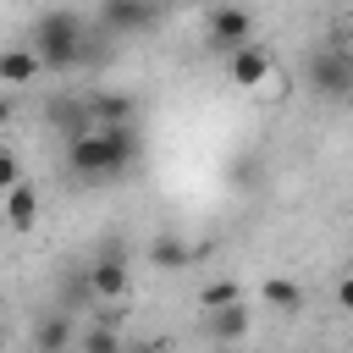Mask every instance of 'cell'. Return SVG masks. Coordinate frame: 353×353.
Listing matches in <instances>:
<instances>
[{"label":"cell","instance_id":"6da1fadb","mask_svg":"<svg viewBox=\"0 0 353 353\" xmlns=\"http://www.w3.org/2000/svg\"><path fill=\"white\" fill-rule=\"evenodd\" d=\"M138 160V127L132 121H94L88 132L66 138V165L83 182H116Z\"/></svg>","mask_w":353,"mask_h":353},{"label":"cell","instance_id":"7a4b0ae2","mask_svg":"<svg viewBox=\"0 0 353 353\" xmlns=\"http://www.w3.org/2000/svg\"><path fill=\"white\" fill-rule=\"evenodd\" d=\"M33 50L44 55V72H66L77 61H88V33L77 11H44L33 28Z\"/></svg>","mask_w":353,"mask_h":353},{"label":"cell","instance_id":"3957f363","mask_svg":"<svg viewBox=\"0 0 353 353\" xmlns=\"http://www.w3.org/2000/svg\"><path fill=\"white\" fill-rule=\"evenodd\" d=\"M309 88H314L320 99H342V94H353V55L336 50V44H320V50L309 55Z\"/></svg>","mask_w":353,"mask_h":353},{"label":"cell","instance_id":"277c9868","mask_svg":"<svg viewBox=\"0 0 353 353\" xmlns=\"http://www.w3.org/2000/svg\"><path fill=\"white\" fill-rule=\"evenodd\" d=\"M88 292H94L99 303H121V298L132 292V259H127L121 248H105V254L88 265Z\"/></svg>","mask_w":353,"mask_h":353},{"label":"cell","instance_id":"5b68a950","mask_svg":"<svg viewBox=\"0 0 353 353\" xmlns=\"http://www.w3.org/2000/svg\"><path fill=\"white\" fill-rule=\"evenodd\" d=\"M270 66H276V55H270V44H259V39H248V44H237V50H226V77H232L237 88H259Z\"/></svg>","mask_w":353,"mask_h":353},{"label":"cell","instance_id":"8992f818","mask_svg":"<svg viewBox=\"0 0 353 353\" xmlns=\"http://www.w3.org/2000/svg\"><path fill=\"white\" fill-rule=\"evenodd\" d=\"M0 221H6L11 232H33V226H39V188H33L28 176L0 193Z\"/></svg>","mask_w":353,"mask_h":353},{"label":"cell","instance_id":"52a82bcc","mask_svg":"<svg viewBox=\"0 0 353 353\" xmlns=\"http://www.w3.org/2000/svg\"><path fill=\"white\" fill-rule=\"evenodd\" d=\"M110 33H149L154 28V0H105L99 6Z\"/></svg>","mask_w":353,"mask_h":353},{"label":"cell","instance_id":"ba28073f","mask_svg":"<svg viewBox=\"0 0 353 353\" xmlns=\"http://www.w3.org/2000/svg\"><path fill=\"white\" fill-rule=\"evenodd\" d=\"M39 72H44V55H39L33 44H6V50H0V83H6V88H28Z\"/></svg>","mask_w":353,"mask_h":353},{"label":"cell","instance_id":"9c48e42d","mask_svg":"<svg viewBox=\"0 0 353 353\" xmlns=\"http://www.w3.org/2000/svg\"><path fill=\"white\" fill-rule=\"evenodd\" d=\"M210 39H215L221 50H237V44L254 39V17H248L243 6H221V11L210 17Z\"/></svg>","mask_w":353,"mask_h":353},{"label":"cell","instance_id":"30bf717a","mask_svg":"<svg viewBox=\"0 0 353 353\" xmlns=\"http://www.w3.org/2000/svg\"><path fill=\"white\" fill-rule=\"evenodd\" d=\"M243 331H248V309H243L237 298L210 309V336H226V342H232V336H243Z\"/></svg>","mask_w":353,"mask_h":353},{"label":"cell","instance_id":"8fae6325","mask_svg":"<svg viewBox=\"0 0 353 353\" xmlns=\"http://www.w3.org/2000/svg\"><path fill=\"white\" fill-rule=\"evenodd\" d=\"M88 110H94V121H138V99H127V94H94Z\"/></svg>","mask_w":353,"mask_h":353},{"label":"cell","instance_id":"7c38bea8","mask_svg":"<svg viewBox=\"0 0 353 353\" xmlns=\"http://www.w3.org/2000/svg\"><path fill=\"white\" fill-rule=\"evenodd\" d=\"M149 265L154 270H182L188 265V243L182 237H154L149 243Z\"/></svg>","mask_w":353,"mask_h":353},{"label":"cell","instance_id":"4fadbf2b","mask_svg":"<svg viewBox=\"0 0 353 353\" xmlns=\"http://www.w3.org/2000/svg\"><path fill=\"white\" fill-rule=\"evenodd\" d=\"M265 309H276V314H298V309H303V292H298L292 281L276 276V281H265Z\"/></svg>","mask_w":353,"mask_h":353},{"label":"cell","instance_id":"5bb4252c","mask_svg":"<svg viewBox=\"0 0 353 353\" xmlns=\"http://www.w3.org/2000/svg\"><path fill=\"white\" fill-rule=\"evenodd\" d=\"M33 342H39V347H66V342H72V331H66V320H39Z\"/></svg>","mask_w":353,"mask_h":353},{"label":"cell","instance_id":"9a60e30c","mask_svg":"<svg viewBox=\"0 0 353 353\" xmlns=\"http://www.w3.org/2000/svg\"><path fill=\"white\" fill-rule=\"evenodd\" d=\"M287 88H292V83H287V72H281V66H270V72H265V83H259L254 94H265V99H287Z\"/></svg>","mask_w":353,"mask_h":353},{"label":"cell","instance_id":"2e32d148","mask_svg":"<svg viewBox=\"0 0 353 353\" xmlns=\"http://www.w3.org/2000/svg\"><path fill=\"white\" fill-rule=\"evenodd\" d=\"M11 182H22V160H17L11 149H0V193H6Z\"/></svg>","mask_w":353,"mask_h":353},{"label":"cell","instance_id":"e0dca14e","mask_svg":"<svg viewBox=\"0 0 353 353\" xmlns=\"http://www.w3.org/2000/svg\"><path fill=\"white\" fill-rule=\"evenodd\" d=\"M232 298H237V287H226V281H221V287H204V309H215V303H232Z\"/></svg>","mask_w":353,"mask_h":353},{"label":"cell","instance_id":"ac0fdd59","mask_svg":"<svg viewBox=\"0 0 353 353\" xmlns=\"http://www.w3.org/2000/svg\"><path fill=\"white\" fill-rule=\"evenodd\" d=\"M336 309H347V314H353V270L336 281Z\"/></svg>","mask_w":353,"mask_h":353},{"label":"cell","instance_id":"d6986e66","mask_svg":"<svg viewBox=\"0 0 353 353\" xmlns=\"http://www.w3.org/2000/svg\"><path fill=\"white\" fill-rule=\"evenodd\" d=\"M83 342H88V347H94V353H105V347H116V336H110V331H88V336H83Z\"/></svg>","mask_w":353,"mask_h":353},{"label":"cell","instance_id":"ffe728a7","mask_svg":"<svg viewBox=\"0 0 353 353\" xmlns=\"http://www.w3.org/2000/svg\"><path fill=\"white\" fill-rule=\"evenodd\" d=\"M0 309H6V292H0Z\"/></svg>","mask_w":353,"mask_h":353}]
</instances>
